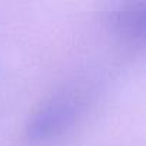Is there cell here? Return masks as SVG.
I'll list each match as a JSON object with an SVG mask.
<instances>
[{"label": "cell", "mask_w": 146, "mask_h": 146, "mask_svg": "<svg viewBox=\"0 0 146 146\" xmlns=\"http://www.w3.org/2000/svg\"><path fill=\"white\" fill-rule=\"evenodd\" d=\"M89 102V92L82 85H69L47 98L30 116L26 137L32 143L47 142L72 127Z\"/></svg>", "instance_id": "cell-1"}, {"label": "cell", "mask_w": 146, "mask_h": 146, "mask_svg": "<svg viewBox=\"0 0 146 146\" xmlns=\"http://www.w3.org/2000/svg\"><path fill=\"white\" fill-rule=\"evenodd\" d=\"M110 26L123 40L142 43L146 33V2L129 0L117 5L110 13Z\"/></svg>", "instance_id": "cell-2"}]
</instances>
